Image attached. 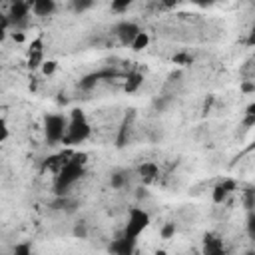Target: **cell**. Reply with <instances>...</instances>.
<instances>
[{
  "instance_id": "cell-1",
  "label": "cell",
  "mask_w": 255,
  "mask_h": 255,
  "mask_svg": "<svg viewBox=\"0 0 255 255\" xmlns=\"http://www.w3.org/2000/svg\"><path fill=\"white\" fill-rule=\"evenodd\" d=\"M88 169V155L84 151H70L66 161L54 173V191L58 197L68 195V191L86 175Z\"/></svg>"
},
{
  "instance_id": "cell-2",
  "label": "cell",
  "mask_w": 255,
  "mask_h": 255,
  "mask_svg": "<svg viewBox=\"0 0 255 255\" xmlns=\"http://www.w3.org/2000/svg\"><path fill=\"white\" fill-rule=\"evenodd\" d=\"M92 137V124L88 114L82 108H74L68 114V124H66V135H64V145L68 147H78L86 143Z\"/></svg>"
},
{
  "instance_id": "cell-3",
  "label": "cell",
  "mask_w": 255,
  "mask_h": 255,
  "mask_svg": "<svg viewBox=\"0 0 255 255\" xmlns=\"http://www.w3.org/2000/svg\"><path fill=\"white\" fill-rule=\"evenodd\" d=\"M149 223H151L149 211L139 207V205H131L126 211V221H124V227H122L120 235L129 239V241H139L141 233L149 227Z\"/></svg>"
},
{
  "instance_id": "cell-4",
  "label": "cell",
  "mask_w": 255,
  "mask_h": 255,
  "mask_svg": "<svg viewBox=\"0 0 255 255\" xmlns=\"http://www.w3.org/2000/svg\"><path fill=\"white\" fill-rule=\"evenodd\" d=\"M66 124L68 116L60 112H48L42 116V133L48 145H58L64 141L66 135Z\"/></svg>"
},
{
  "instance_id": "cell-5",
  "label": "cell",
  "mask_w": 255,
  "mask_h": 255,
  "mask_svg": "<svg viewBox=\"0 0 255 255\" xmlns=\"http://www.w3.org/2000/svg\"><path fill=\"white\" fill-rule=\"evenodd\" d=\"M141 32L139 24L133 22V20H120L116 26H114V36L118 38V42L122 46H131V42L135 40V36Z\"/></svg>"
},
{
  "instance_id": "cell-6",
  "label": "cell",
  "mask_w": 255,
  "mask_h": 255,
  "mask_svg": "<svg viewBox=\"0 0 255 255\" xmlns=\"http://www.w3.org/2000/svg\"><path fill=\"white\" fill-rule=\"evenodd\" d=\"M201 255H227L223 237L215 231H207L201 239Z\"/></svg>"
},
{
  "instance_id": "cell-7",
  "label": "cell",
  "mask_w": 255,
  "mask_h": 255,
  "mask_svg": "<svg viewBox=\"0 0 255 255\" xmlns=\"http://www.w3.org/2000/svg\"><path fill=\"white\" fill-rule=\"evenodd\" d=\"M30 16H32L30 2H14V4H10L6 20H8V26H16L18 28V26H24Z\"/></svg>"
},
{
  "instance_id": "cell-8",
  "label": "cell",
  "mask_w": 255,
  "mask_h": 255,
  "mask_svg": "<svg viewBox=\"0 0 255 255\" xmlns=\"http://www.w3.org/2000/svg\"><path fill=\"white\" fill-rule=\"evenodd\" d=\"M44 62H46V58H44V42H42V38L38 36V38H34L32 44L28 46L26 64H28V70H30V72H36V70L42 68Z\"/></svg>"
},
{
  "instance_id": "cell-9",
  "label": "cell",
  "mask_w": 255,
  "mask_h": 255,
  "mask_svg": "<svg viewBox=\"0 0 255 255\" xmlns=\"http://www.w3.org/2000/svg\"><path fill=\"white\" fill-rule=\"evenodd\" d=\"M235 189H237V181H235V179H231V177L221 179V181L213 187V191H211V199H213V203H217V205L225 203L227 197H229L231 193H235Z\"/></svg>"
},
{
  "instance_id": "cell-10",
  "label": "cell",
  "mask_w": 255,
  "mask_h": 255,
  "mask_svg": "<svg viewBox=\"0 0 255 255\" xmlns=\"http://www.w3.org/2000/svg\"><path fill=\"white\" fill-rule=\"evenodd\" d=\"M108 249H110L112 255H133L135 249H137V241H129V239L118 235L116 239H112Z\"/></svg>"
},
{
  "instance_id": "cell-11",
  "label": "cell",
  "mask_w": 255,
  "mask_h": 255,
  "mask_svg": "<svg viewBox=\"0 0 255 255\" xmlns=\"http://www.w3.org/2000/svg\"><path fill=\"white\" fill-rule=\"evenodd\" d=\"M56 10H58V2L56 0H34V2L30 0V12L34 16H40V18L54 16Z\"/></svg>"
},
{
  "instance_id": "cell-12",
  "label": "cell",
  "mask_w": 255,
  "mask_h": 255,
  "mask_svg": "<svg viewBox=\"0 0 255 255\" xmlns=\"http://www.w3.org/2000/svg\"><path fill=\"white\" fill-rule=\"evenodd\" d=\"M135 173L139 175V179H141L143 183H151L153 179H157L159 167H157V163H153V161H143V163L137 165Z\"/></svg>"
},
{
  "instance_id": "cell-13",
  "label": "cell",
  "mask_w": 255,
  "mask_h": 255,
  "mask_svg": "<svg viewBox=\"0 0 255 255\" xmlns=\"http://www.w3.org/2000/svg\"><path fill=\"white\" fill-rule=\"evenodd\" d=\"M106 76H114V72H104V70H100V72H92V74H88V76H84L82 80H80V88L82 90H90V88H94L102 78H106Z\"/></svg>"
},
{
  "instance_id": "cell-14",
  "label": "cell",
  "mask_w": 255,
  "mask_h": 255,
  "mask_svg": "<svg viewBox=\"0 0 255 255\" xmlns=\"http://www.w3.org/2000/svg\"><path fill=\"white\" fill-rule=\"evenodd\" d=\"M141 84H143V74H139V72H129V74L126 76L124 90H126L128 94H133V92H137V90L141 88Z\"/></svg>"
},
{
  "instance_id": "cell-15",
  "label": "cell",
  "mask_w": 255,
  "mask_h": 255,
  "mask_svg": "<svg viewBox=\"0 0 255 255\" xmlns=\"http://www.w3.org/2000/svg\"><path fill=\"white\" fill-rule=\"evenodd\" d=\"M128 185V171L126 169H116L110 175V187L112 189H124Z\"/></svg>"
},
{
  "instance_id": "cell-16",
  "label": "cell",
  "mask_w": 255,
  "mask_h": 255,
  "mask_svg": "<svg viewBox=\"0 0 255 255\" xmlns=\"http://www.w3.org/2000/svg\"><path fill=\"white\" fill-rule=\"evenodd\" d=\"M147 46H149V34H147L145 30H141V32L135 36V40L131 42V46H129V48H131L133 52H141V50H143V48H147Z\"/></svg>"
},
{
  "instance_id": "cell-17",
  "label": "cell",
  "mask_w": 255,
  "mask_h": 255,
  "mask_svg": "<svg viewBox=\"0 0 255 255\" xmlns=\"http://www.w3.org/2000/svg\"><path fill=\"white\" fill-rule=\"evenodd\" d=\"M10 255H34L32 243H28V241H20V243H16V245L12 247V251H10Z\"/></svg>"
},
{
  "instance_id": "cell-18",
  "label": "cell",
  "mask_w": 255,
  "mask_h": 255,
  "mask_svg": "<svg viewBox=\"0 0 255 255\" xmlns=\"http://www.w3.org/2000/svg\"><path fill=\"white\" fill-rule=\"evenodd\" d=\"M175 231H177L175 223L167 221V223H163V225H161V229H159V237H161V239H171V237L175 235Z\"/></svg>"
},
{
  "instance_id": "cell-19",
  "label": "cell",
  "mask_w": 255,
  "mask_h": 255,
  "mask_svg": "<svg viewBox=\"0 0 255 255\" xmlns=\"http://www.w3.org/2000/svg\"><path fill=\"white\" fill-rule=\"evenodd\" d=\"M90 8H94V2L92 0H74L72 2V10L78 12V14H82V12L90 10Z\"/></svg>"
},
{
  "instance_id": "cell-20",
  "label": "cell",
  "mask_w": 255,
  "mask_h": 255,
  "mask_svg": "<svg viewBox=\"0 0 255 255\" xmlns=\"http://www.w3.org/2000/svg\"><path fill=\"white\" fill-rule=\"evenodd\" d=\"M129 6H131V2H129V0H116V2H112V4H110L112 12H116V14H124V12H128V10H129Z\"/></svg>"
},
{
  "instance_id": "cell-21",
  "label": "cell",
  "mask_w": 255,
  "mask_h": 255,
  "mask_svg": "<svg viewBox=\"0 0 255 255\" xmlns=\"http://www.w3.org/2000/svg\"><path fill=\"white\" fill-rule=\"evenodd\" d=\"M74 237H78V239H88V225H86V221H78L76 225H74Z\"/></svg>"
},
{
  "instance_id": "cell-22",
  "label": "cell",
  "mask_w": 255,
  "mask_h": 255,
  "mask_svg": "<svg viewBox=\"0 0 255 255\" xmlns=\"http://www.w3.org/2000/svg\"><path fill=\"white\" fill-rule=\"evenodd\" d=\"M10 137V126H8V120L4 116H0V145Z\"/></svg>"
},
{
  "instance_id": "cell-23",
  "label": "cell",
  "mask_w": 255,
  "mask_h": 255,
  "mask_svg": "<svg viewBox=\"0 0 255 255\" xmlns=\"http://www.w3.org/2000/svg\"><path fill=\"white\" fill-rule=\"evenodd\" d=\"M40 70H42V74H44V76H52V74L58 70V62H56V60H46V62L42 64V68H40Z\"/></svg>"
},
{
  "instance_id": "cell-24",
  "label": "cell",
  "mask_w": 255,
  "mask_h": 255,
  "mask_svg": "<svg viewBox=\"0 0 255 255\" xmlns=\"http://www.w3.org/2000/svg\"><path fill=\"white\" fill-rule=\"evenodd\" d=\"M243 201H245V209L247 211H253V205H255V199H253V187H247L243 191Z\"/></svg>"
},
{
  "instance_id": "cell-25",
  "label": "cell",
  "mask_w": 255,
  "mask_h": 255,
  "mask_svg": "<svg viewBox=\"0 0 255 255\" xmlns=\"http://www.w3.org/2000/svg\"><path fill=\"white\" fill-rule=\"evenodd\" d=\"M247 235L255 239V213L253 211H247Z\"/></svg>"
},
{
  "instance_id": "cell-26",
  "label": "cell",
  "mask_w": 255,
  "mask_h": 255,
  "mask_svg": "<svg viewBox=\"0 0 255 255\" xmlns=\"http://www.w3.org/2000/svg\"><path fill=\"white\" fill-rule=\"evenodd\" d=\"M6 36H8V30L6 28H0V42L6 40Z\"/></svg>"
},
{
  "instance_id": "cell-27",
  "label": "cell",
  "mask_w": 255,
  "mask_h": 255,
  "mask_svg": "<svg viewBox=\"0 0 255 255\" xmlns=\"http://www.w3.org/2000/svg\"><path fill=\"white\" fill-rule=\"evenodd\" d=\"M155 255H165V251H157V253H155Z\"/></svg>"
}]
</instances>
